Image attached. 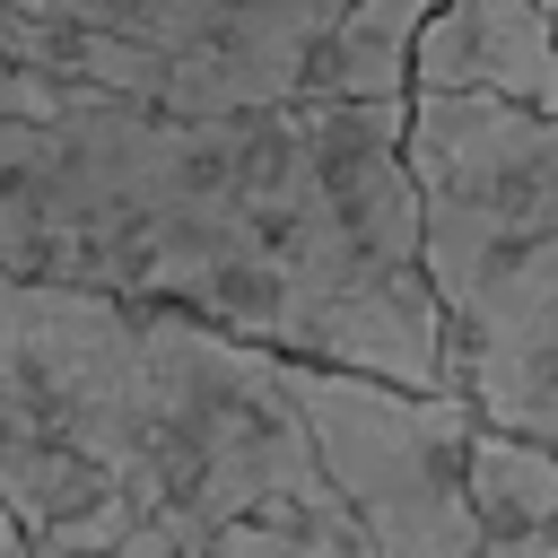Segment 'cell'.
I'll list each match as a JSON object with an SVG mask.
<instances>
[{
  "mask_svg": "<svg viewBox=\"0 0 558 558\" xmlns=\"http://www.w3.org/2000/svg\"><path fill=\"white\" fill-rule=\"evenodd\" d=\"M201 558H384V549H375V532L357 523V506H331V514L288 506V514H244V523H227Z\"/></svg>",
  "mask_w": 558,
  "mask_h": 558,
  "instance_id": "9",
  "label": "cell"
},
{
  "mask_svg": "<svg viewBox=\"0 0 558 558\" xmlns=\"http://www.w3.org/2000/svg\"><path fill=\"white\" fill-rule=\"evenodd\" d=\"M480 558H558V523H532V532H497V541H480Z\"/></svg>",
  "mask_w": 558,
  "mask_h": 558,
  "instance_id": "10",
  "label": "cell"
},
{
  "mask_svg": "<svg viewBox=\"0 0 558 558\" xmlns=\"http://www.w3.org/2000/svg\"><path fill=\"white\" fill-rule=\"evenodd\" d=\"M0 17L9 61L183 113H227L305 96V70L349 0H0Z\"/></svg>",
  "mask_w": 558,
  "mask_h": 558,
  "instance_id": "4",
  "label": "cell"
},
{
  "mask_svg": "<svg viewBox=\"0 0 558 558\" xmlns=\"http://www.w3.org/2000/svg\"><path fill=\"white\" fill-rule=\"evenodd\" d=\"M418 87L558 113V17L541 0H445L418 26Z\"/></svg>",
  "mask_w": 558,
  "mask_h": 558,
  "instance_id": "6",
  "label": "cell"
},
{
  "mask_svg": "<svg viewBox=\"0 0 558 558\" xmlns=\"http://www.w3.org/2000/svg\"><path fill=\"white\" fill-rule=\"evenodd\" d=\"M410 105L288 96L183 113L9 61L0 262L183 305L288 357L453 384Z\"/></svg>",
  "mask_w": 558,
  "mask_h": 558,
  "instance_id": "1",
  "label": "cell"
},
{
  "mask_svg": "<svg viewBox=\"0 0 558 558\" xmlns=\"http://www.w3.org/2000/svg\"><path fill=\"white\" fill-rule=\"evenodd\" d=\"M314 445L375 532L384 558H480V506H471V392L462 384H401L375 366H323L296 357Z\"/></svg>",
  "mask_w": 558,
  "mask_h": 558,
  "instance_id": "5",
  "label": "cell"
},
{
  "mask_svg": "<svg viewBox=\"0 0 558 558\" xmlns=\"http://www.w3.org/2000/svg\"><path fill=\"white\" fill-rule=\"evenodd\" d=\"M0 323V497L35 558H201L244 514L349 506L288 349L26 270Z\"/></svg>",
  "mask_w": 558,
  "mask_h": 558,
  "instance_id": "2",
  "label": "cell"
},
{
  "mask_svg": "<svg viewBox=\"0 0 558 558\" xmlns=\"http://www.w3.org/2000/svg\"><path fill=\"white\" fill-rule=\"evenodd\" d=\"M410 166L453 384L480 418L558 445V113L418 87Z\"/></svg>",
  "mask_w": 558,
  "mask_h": 558,
  "instance_id": "3",
  "label": "cell"
},
{
  "mask_svg": "<svg viewBox=\"0 0 558 558\" xmlns=\"http://www.w3.org/2000/svg\"><path fill=\"white\" fill-rule=\"evenodd\" d=\"M471 506H480V532H488V541H497V532L558 523V445L480 418V427H471Z\"/></svg>",
  "mask_w": 558,
  "mask_h": 558,
  "instance_id": "8",
  "label": "cell"
},
{
  "mask_svg": "<svg viewBox=\"0 0 558 558\" xmlns=\"http://www.w3.org/2000/svg\"><path fill=\"white\" fill-rule=\"evenodd\" d=\"M541 9H549V17H558V0H541Z\"/></svg>",
  "mask_w": 558,
  "mask_h": 558,
  "instance_id": "11",
  "label": "cell"
},
{
  "mask_svg": "<svg viewBox=\"0 0 558 558\" xmlns=\"http://www.w3.org/2000/svg\"><path fill=\"white\" fill-rule=\"evenodd\" d=\"M427 9H445V0H427Z\"/></svg>",
  "mask_w": 558,
  "mask_h": 558,
  "instance_id": "12",
  "label": "cell"
},
{
  "mask_svg": "<svg viewBox=\"0 0 558 558\" xmlns=\"http://www.w3.org/2000/svg\"><path fill=\"white\" fill-rule=\"evenodd\" d=\"M427 0H349L331 44L305 70V96H418V26Z\"/></svg>",
  "mask_w": 558,
  "mask_h": 558,
  "instance_id": "7",
  "label": "cell"
}]
</instances>
